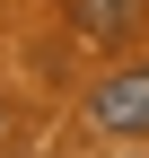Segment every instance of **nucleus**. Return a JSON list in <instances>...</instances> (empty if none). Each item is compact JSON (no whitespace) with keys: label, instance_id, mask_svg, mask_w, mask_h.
<instances>
[{"label":"nucleus","instance_id":"obj_2","mask_svg":"<svg viewBox=\"0 0 149 158\" xmlns=\"http://www.w3.org/2000/svg\"><path fill=\"white\" fill-rule=\"evenodd\" d=\"M140 18H149V0H79V35L88 44H123Z\"/></svg>","mask_w":149,"mask_h":158},{"label":"nucleus","instance_id":"obj_1","mask_svg":"<svg viewBox=\"0 0 149 158\" xmlns=\"http://www.w3.org/2000/svg\"><path fill=\"white\" fill-rule=\"evenodd\" d=\"M88 123L97 132H149V62H123L88 88Z\"/></svg>","mask_w":149,"mask_h":158},{"label":"nucleus","instance_id":"obj_3","mask_svg":"<svg viewBox=\"0 0 149 158\" xmlns=\"http://www.w3.org/2000/svg\"><path fill=\"white\" fill-rule=\"evenodd\" d=\"M0 123H9V106H0Z\"/></svg>","mask_w":149,"mask_h":158}]
</instances>
